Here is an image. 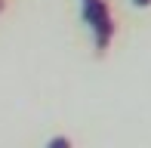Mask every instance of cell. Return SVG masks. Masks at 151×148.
Wrapping results in <instances>:
<instances>
[{
    "label": "cell",
    "mask_w": 151,
    "mask_h": 148,
    "mask_svg": "<svg viewBox=\"0 0 151 148\" xmlns=\"http://www.w3.org/2000/svg\"><path fill=\"white\" fill-rule=\"evenodd\" d=\"M80 9H83V22L90 25V31L96 37V52L102 56L108 50V43L114 40V31H117L114 16L105 0H80Z\"/></svg>",
    "instance_id": "obj_1"
},
{
    "label": "cell",
    "mask_w": 151,
    "mask_h": 148,
    "mask_svg": "<svg viewBox=\"0 0 151 148\" xmlns=\"http://www.w3.org/2000/svg\"><path fill=\"white\" fill-rule=\"evenodd\" d=\"M46 148H71V139L68 136H52L50 142H46Z\"/></svg>",
    "instance_id": "obj_2"
},
{
    "label": "cell",
    "mask_w": 151,
    "mask_h": 148,
    "mask_svg": "<svg viewBox=\"0 0 151 148\" xmlns=\"http://www.w3.org/2000/svg\"><path fill=\"white\" fill-rule=\"evenodd\" d=\"M136 6H151V0H133Z\"/></svg>",
    "instance_id": "obj_3"
}]
</instances>
